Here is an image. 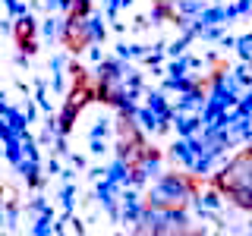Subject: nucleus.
Instances as JSON below:
<instances>
[{"instance_id":"f257e3e1","label":"nucleus","mask_w":252,"mask_h":236,"mask_svg":"<svg viewBox=\"0 0 252 236\" xmlns=\"http://www.w3.org/2000/svg\"><path fill=\"white\" fill-rule=\"evenodd\" d=\"M63 44L69 51H85L92 44L89 16H66V22H63Z\"/></svg>"},{"instance_id":"f03ea898","label":"nucleus","mask_w":252,"mask_h":236,"mask_svg":"<svg viewBox=\"0 0 252 236\" xmlns=\"http://www.w3.org/2000/svg\"><path fill=\"white\" fill-rule=\"evenodd\" d=\"M16 44L22 47V54H35L38 51V26L26 13L16 19Z\"/></svg>"},{"instance_id":"7ed1b4c3","label":"nucleus","mask_w":252,"mask_h":236,"mask_svg":"<svg viewBox=\"0 0 252 236\" xmlns=\"http://www.w3.org/2000/svg\"><path fill=\"white\" fill-rule=\"evenodd\" d=\"M76 114H79L76 107L63 104V110H60V120H57V126H60V132H69V129H73V120H76Z\"/></svg>"}]
</instances>
